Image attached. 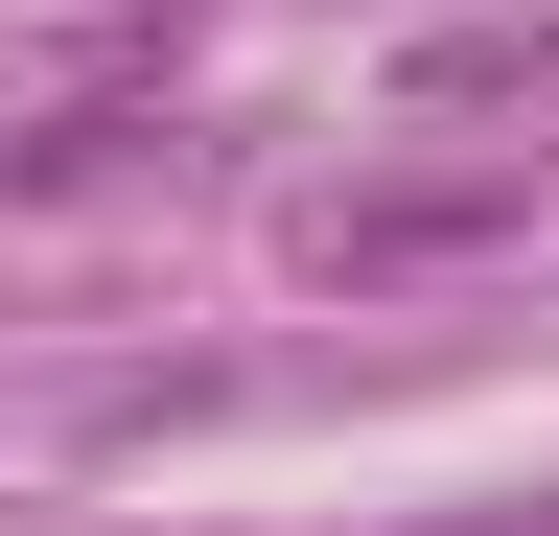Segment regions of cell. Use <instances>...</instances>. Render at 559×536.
<instances>
[{"label":"cell","instance_id":"3957f363","mask_svg":"<svg viewBox=\"0 0 559 536\" xmlns=\"http://www.w3.org/2000/svg\"><path fill=\"white\" fill-rule=\"evenodd\" d=\"M466 536H559V513H466Z\"/></svg>","mask_w":559,"mask_h":536},{"label":"cell","instance_id":"7a4b0ae2","mask_svg":"<svg viewBox=\"0 0 559 536\" xmlns=\"http://www.w3.org/2000/svg\"><path fill=\"white\" fill-rule=\"evenodd\" d=\"M396 94H419V117H536V94H559V24H419Z\"/></svg>","mask_w":559,"mask_h":536},{"label":"cell","instance_id":"6da1fadb","mask_svg":"<svg viewBox=\"0 0 559 536\" xmlns=\"http://www.w3.org/2000/svg\"><path fill=\"white\" fill-rule=\"evenodd\" d=\"M536 187L513 164H466V187H373V211H326V281H396V257H466V234H513Z\"/></svg>","mask_w":559,"mask_h":536}]
</instances>
